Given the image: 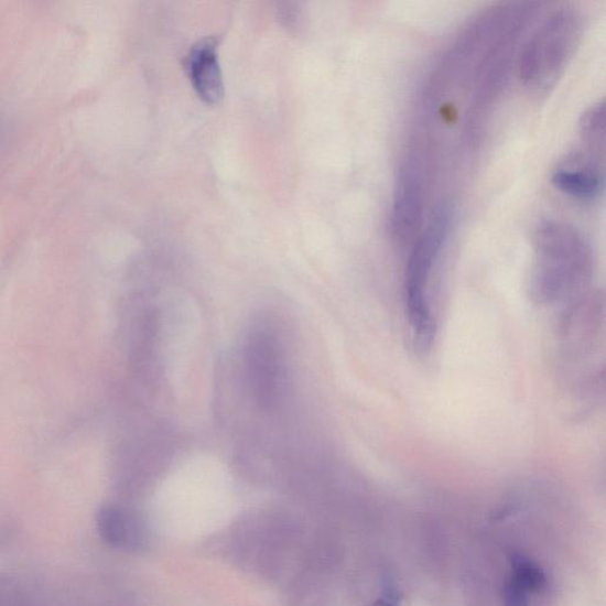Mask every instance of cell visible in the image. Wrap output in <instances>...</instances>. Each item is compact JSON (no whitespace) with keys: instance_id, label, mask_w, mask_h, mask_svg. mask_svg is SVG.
Wrapping results in <instances>:
<instances>
[{"instance_id":"cell-1","label":"cell","mask_w":606,"mask_h":606,"mask_svg":"<svg viewBox=\"0 0 606 606\" xmlns=\"http://www.w3.org/2000/svg\"><path fill=\"white\" fill-rule=\"evenodd\" d=\"M558 379L574 404L593 408L605 387V303L588 291L561 311L554 328Z\"/></svg>"},{"instance_id":"cell-2","label":"cell","mask_w":606,"mask_h":606,"mask_svg":"<svg viewBox=\"0 0 606 606\" xmlns=\"http://www.w3.org/2000/svg\"><path fill=\"white\" fill-rule=\"evenodd\" d=\"M592 246L576 228L548 220L537 228L529 278V295L542 309H565L592 285Z\"/></svg>"},{"instance_id":"cell-3","label":"cell","mask_w":606,"mask_h":606,"mask_svg":"<svg viewBox=\"0 0 606 606\" xmlns=\"http://www.w3.org/2000/svg\"><path fill=\"white\" fill-rule=\"evenodd\" d=\"M452 225V207L440 206L421 230L410 252L404 278V303L414 347H433L437 331L435 277Z\"/></svg>"},{"instance_id":"cell-4","label":"cell","mask_w":606,"mask_h":606,"mask_svg":"<svg viewBox=\"0 0 606 606\" xmlns=\"http://www.w3.org/2000/svg\"><path fill=\"white\" fill-rule=\"evenodd\" d=\"M583 13L574 7L552 12L526 42L519 57V77L524 87L547 93L565 72L584 34Z\"/></svg>"},{"instance_id":"cell-5","label":"cell","mask_w":606,"mask_h":606,"mask_svg":"<svg viewBox=\"0 0 606 606\" xmlns=\"http://www.w3.org/2000/svg\"><path fill=\"white\" fill-rule=\"evenodd\" d=\"M423 152L420 147L410 149L397 171L391 230L401 244L413 242L423 226L426 199V166Z\"/></svg>"},{"instance_id":"cell-6","label":"cell","mask_w":606,"mask_h":606,"mask_svg":"<svg viewBox=\"0 0 606 606\" xmlns=\"http://www.w3.org/2000/svg\"><path fill=\"white\" fill-rule=\"evenodd\" d=\"M278 340L268 332H253L246 345L248 385L255 401L264 410L279 403L283 366Z\"/></svg>"},{"instance_id":"cell-7","label":"cell","mask_w":606,"mask_h":606,"mask_svg":"<svg viewBox=\"0 0 606 606\" xmlns=\"http://www.w3.org/2000/svg\"><path fill=\"white\" fill-rule=\"evenodd\" d=\"M604 158L583 151L571 154L552 172L553 185L581 202L597 199L604 188Z\"/></svg>"},{"instance_id":"cell-8","label":"cell","mask_w":606,"mask_h":606,"mask_svg":"<svg viewBox=\"0 0 606 606\" xmlns=\"http://www.w3.org/2000/svg\"><path fill=\"white\" fill-rule=\"evenodd\" d=\"M218 46V37H203L190 47L184 63L198 97L209 105H216L225 97V77L220 67Z\"/></svg>"},{"instance_id":"cell-9","label":"cell","mask_w":606,"mask_h":606,"mask_svg":"<svg viewBox=\"0 0 606 606\" xmlns=\"http://www.w3.org/2000/svg\"><path fill=\"white\" fill-rule=\"evenodd\" d=\"M97 526L99 534L111 548L127 552H140L148 548L147 526L129 509L116 505L101 507Z\"/></svg>"},{"instance_id":"cell-10","label":"cell","mask_w":606,"mask_h":606,"mask_svg":"<svg viewBox=\"0 0 606 606\" xmlns=\"http://www.w3.org/2000/svg\"><path fill=\"white\" fill-rule=\"evenodd\" d=\"M581 134L584 150L604 158L605 151V110L604 104L589 107L581 119Z\"/></svg>"},{"instance_id":"cell-11","label":"cell","mask_w":606,"mask_h":606,"mask_svg":"<svg viewBox=\"0 0 606 606\" xmlns=\"http://www.w3.org/2000/svg\"><path fill=\"white\" fill-rule=\"evenodd\" d=\"M512 580L530 595L541 592L547 586V574L529 556L522 554L512 555Z\"/></svg>"},{"instance_id":"cell-12","label":"cell","mask_w":606,"mask_h":606,"mask_svg":"<svg viewBox=\"0 0 606 606\" xmlns=\"http://www.w3.org/2000/svg\"><path fill=\"white\" fill-rule=\"evenodd\" d=\"M505 606H530V594L509 580L505 588Z\"/></svg>"},{"instance_id":"cell-13","label":"cell","mask_w":606,"mask_h":606,"mask_svg":"<svg viewBox=\"0 0 606 606\" xmlns=\"http://www.w3.org/2000/svg\"><path fill=\"white\" fill-rule=\"evenodd\" d=\"M374 606H396V600L392 597L377 599Z\"/></svg>"}]
</instances>
